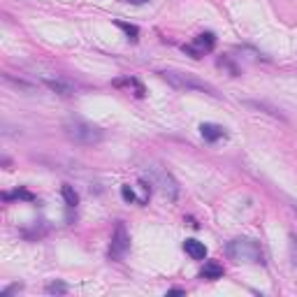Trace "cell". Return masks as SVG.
Here are the masks:
<instances>
[{"label": "cell", "mask_w": 297, "mask_h": 297, "mask_svg": "<svg viewBox=\"0 0 297 297\" xmlns=\"http://www.w3.org/2000/svg\"><path fill=\"white\" fill-rule=\"evenodd\" d=\"M132 86V88H135V91H137V98H144V86L139 84L137 79H135V77H128V79H116L114 82V86Z\"/></svg>", "instance_id": "cell-13"}, {"label": "cell", "mask_w": 297, "mask_h": 297, "mask_svg": "<svg viewBox=\"0 0 297 297\" xmlns=\"http://www.w3.org/2000/svg\"><path fill=\"white\" fill-rule=\"evenodd\" d=\"M128 249H130V235H128V230H126V225L119 221V223H116V228H114V235H112L109 258H112V260L123 258V255L128 253Z\"/></svg>", "instance_id": "cell-6"}, {"label": "cell", "mask_w": 297, "mask_h": 297, "mask_svg": "<svg viewBox=\"0 0 297 297\" xmlns=\"http://www.w3.org/2000/svg\"><path fill=\"white\" fill-rule=\"evenodd\" d=\"M200 135L205 137V142L213 144V142H218V139L225 137L228 132H225V128L218 126V123H200Z\"/></svg>", "instance_id": "cell-7"}, {"label": "cell", "mask_w": 297, "mask_h": 297, "mask_svg": "<svg viewBox=\"0 0 297 297\" xmlns=\"http://www.w3.org/2000/svg\"><path fill=\"white\" fill-rule=\"evenodd\" d=\"M213 46H216V35L213 33H200L191 44H183V51L191 58H202L205 53L213 51Z\"/></svg>", "instance_id": "cell-5"}, {"label": "cell", "mask_w": 297, "mask_h": 297, "mask_svg": "<svg viewBox=\"0 0 297 297\" xmlns=\"http://www.w3.org/2000/svg\"><path fill=\"white\" fill-rule=\"evenodd\" d=\"M44 290L49 293V295H65V293H68V283L53 281V283H49V286H46Z\"/></svg>", "instance_id": "cell-15"}, {"label": "cell", "mask_w": 297, "mask_h": 297, "mask_svg": "<svg viewBox=\"0 0 297 297\" xmlns=\"http://www.w3.org/2000/svg\"><path fill=\"white\" fill-rule=\"evenodd\" d=\"M116 26H119V28H121V31L128 35L130 42H137V40H139V28H137V26H132V23H126V21H116Z\"/></svg>", "instance_id": "cell-12"}, {"label": "cell", "mask_w": 297, "mask_h": 297, "mask_svg": "<svg viewBox=\"0 0 297 297\" xmlns=\"http://www.w3.org/2000/svg\"><path fill=\"white\" fill-rule=\"evenodd\" d=\"M21 288H23L21 283H12L9 288H5V290H2V293H0V297H9V295H12V293H19V290H21Z\"/></svg>", "instance_id": "cell-17"}, {"label": "cell", "mask_w": 297, "mask_h": 297, "mask_svg": "<svg viewBox=\"0 0 297 297\" xmlns=\"http://www.w3.org/2000/svg\"><path fill=\"white\" fill-rule=\"evenodd\" d=\"M158 75H160V79H165L176 91H202V93L213 95V98H218V91H216L213 86H209L207 82H202V79H198V77H193V75L176 72V70H163Z\"/></svg>", "instance_id": "cell-2"}, {"label": "cell", "mask_w": 297, "mask_h": 297, "mask_svg": "<svg viewBox=\"0 0 297 297\" xmlns=\"http://www.w3.org/2000/svg\"><path fill=\"white\" fill-rule=\"evenodd\" d=\"M146 174H149V183L158 186L165 200L174 202L179 198V183H176V179L170 174L168 170H163L160 165H151V168H146Z\"/></svg>", "instance_id": "cell-4"}, {"label": "cell", "mask_w": 297, "mask_h": 297, "mask_svg": "<svg viewBox=\"0 0 297 297\" xmlns=\"http://www.w3.org/2000/svg\"><path fill=\"white\" fill-rule=\"evenodd\" d=\"M61 195H63V200H65V205H68L70 209H75V207L79 205V193L75 191V186L63 183V186H61Z\"/></svg>", "instance_id": "cell-11"}, {"label": "cell", "mask_w": 297, "mask_h": 297, "mask_svg": "<svg viewBox=\"0 0 297 297\" xmlns=\"http://www.w3.org/2000/svg\"><path fill=\"white\" fill-rule=\"evenodd\" d=\"M12 198H21V200H28V202H35V195L31 191H26V188H16L14 193H5L2 200H12Z\"/></svg>", "instance_id": "cell-14"}, {"label": "cell", "mask_w": 297, "mask_h": 297, "mask_svg": "<svg viewBox=\"0 0 297 297\" xmlns=\"http://www.w3.org/2000/svg\"><path fill=\"white\" fill-rule=\"evenodd\" d=\"M183 251H186V255H191L193 260H205L207 258L205 242H198V239H186V242H183Z\"/></svg>", "instance_id": "cell-8"}, {"label": "cell", "mask_w": 297, "mask_h": 297, "mask_svg": "<svg viewBox=\"0 0 297 297\" xmlns=\"http://www.w3.org/2000/svg\"><path fill=\"white\" fill-rule=\"evenodd\" d=\"M65 135H68L70 142L82 144V146H95V144H100V142L105 139V132H102V128L93 126V123L79 121V119L65 123Z\"/></svg>", "instance_id": "cell-3"}, {"label": "cell", "mask_w": 297, "mask_h": 297, "mask_svg": "<svg viewBox=\"0 0 297 297\" xmlns=\"http://www.w3.org/2000/svg\"><path fill=\"white\" fill-rule=\"evenodd\" d=\"M223 267L218 262H205L202 272H200V279H207V281H216V279H223Z\"/></svg>", "instance_id": "cell-10"}, {"label": "cell", "mask_w": 297, "mask_h": 297, "mask_svg": "<svg viewBox=\"0 0 297 297\" xmlns=\"http://www.w3.org/2000/svg\"><path fill=\"white\" fill-rule=\"evenodd\" d=\"M225 253L235 262H246V265H265V253L262 246L251 239V237H235L225 244Z\"/></svg>", "instance_id": "cell-1"}, {"label": "cell", "mask_w": 297, "mask_h": 297, "mask_svg": "<svg viewBox=\"0 0 297 297\" xmlns=\"http://www.w3.org/2000/svg\"><path fill=\"white\" fill-rule=\"evenodd\" d=\"M126 2H130V5H144V2H149V0H126Z\"/></svg>", "instance_id": "cell-19"}, {"label": "cell", "mask_w": 297, "mask_h": 297, "mask_svg": "<svg viewBox=\"0 0 297 297\" xmlns=\"http://www.w3.org/2000/svg\"><path fill=\"white\" fill-rule=\"evenodd\" d=\"M44 86L49 91L58 93V95H75V86L68 84V82H63V79H44Z\"/></svg>", "instance_id": "cell-9"}, {"label": "cell", "mask_w": 297, "mask_h": 297, "mask_svg": "<svg viewBox=\"0 0 297 297\" xmlns=\"http://www.w3.org/2000/svg\"><path fill=\"white\" fill-rule=\"evenodd\" d=\"M121 198L126 200V202H137V205H139V200L135 198V191L130 188L128 183H123V186H121Z\"/></svg>", "instance_id": "cell-16"}, {"label": "cell", "mask_w": 297, "mask_h": 297, "mask_svg": "<svg viewBox=\"0 0 297 297\" xmlns=\"http://www.w3.org/2000/svg\"><path fill=\"white\" fill-rule=\"evenodd\" d=\"M168 295H186V290H183V288H170Z\"/></svg>", "instance_id": "cell-18"}]
</instances>
